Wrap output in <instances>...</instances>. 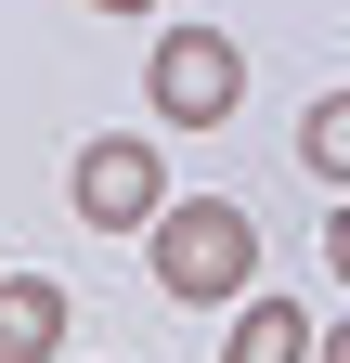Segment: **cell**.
Segmentation results:
<instances>
[{
	"mask_svg": "<svg viewBox=\"0 0 350 363\" xmlns=\"http://www.w3.org/2000/svg\"><path fill=\"white\" fill-rule=\"evenodd\" d=\"M91 13H156V0H91Z\"/></svg>",
	"mask_w": 350,
	"mask_h": 363,
	"instance_id": "52a82bcc",
	"label": "cell"
},
{
	"mask_svg": "<svg viewBox=\"0 0 350 363\" xmlns=\"http://www.w3.org/2000/svg\"><path fill=\"white\" fill-rule=\"evenodd\" d=\"M143 91H156V117L169 130H221L234 104H247V52L221 26H169L156 39V65H143Z\"/></svg>",
	"mask_w": 350,
	"mask_h": 363,
	"instance_id": "3957f363",
	"label": "cell"
},
{
	"mask_svg": "<svg viewBox=\"0 0 350 363\" xmlns=\"http://www.w3.org/2000/svg\"><path fill=\"white\" fill-rule=\"evenodd\" d=\"M65 350V286L52 272H0V363H52Z\"/></svg>",
	"mask_w": 350,
	"mask_h": 363,
	"instance_id": "277c9868",
	"label": "cell"
},
{
	"mask_svg": "<svg viewBox=\"0 0 350 363\" xmlns=\"http://www.w3.org/2000/svg\"><path fill=\"white\" fill-rule=\"evenodd\" d=\"M65 195H78V220H91V234H143V220L169 208V156L143 143V130H91V143H78V169H65Z\"/></svg>",
	"mask_w": 350,
	"mask_h": 363,
	"instance_id": "7a4b0ae2",
	"label": "cell"
},
{
	"mask_svg": "<svg viewBox=\"0 0 350 363\" xmlns=\"http://www.w3.org/2000/svg\"><path fill=\"white\" fill-rule=\"evenodd\" d=\"M221 363H312V311H298V298H273V286H247V311H234Z\"/></svg>",
	"mask_w": 350,
	"mask_h": 363,
	"instance_id": "5b68a950",
	"label": "cell"
},
{
	"mask_svg": "<svg viewBox=\"0 0 350 363\" xmlns=\"http://www.w3.org/2000/svg\"><path fill=\"white\" fill-rule=\"evenodd\" d=\"M143 247H156V286L195 298V311L259 286V220H247L234 195H169V208L143 220Z\"/></svg>",
	"mask_w": 350,
	"mask_h": 363,
	"instance_id": "6da1fadb",
	"label": "cell"
},
{
	"mask_svg": "<svg viewBox=\"0 0 350 363\" xmlns=\"http://www.w3.org/2000/svg\"><path fill=\"white\" fill-rule=\"evenodd\" d=\"M298 156H312V182H350V91H324L298 117Z\"/></svg>",
	"mask_w": 350,
	"mask_h": 363,
	"instance_id": "8992f818",
	"label": "cell"
}]
</instances>
